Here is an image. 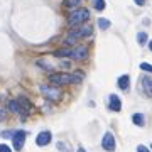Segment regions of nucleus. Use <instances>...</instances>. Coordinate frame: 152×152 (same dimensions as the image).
Wrapping results in <instances>:
<instances>
[{"mask_svg": "<svg viewBox=\"0 0 152 152\" xmlns=\"http://www.w3.org/2000/svg\"><path fill=\"white\" fill-rule=\"evenodd\" d=\"M90 19V12L86 10V9H75V10L71 12L69 19H68V22H69L71 27H76V26H81V24H85V22Z\"/></svg>", "mask_w": 152, "mask_h": 152, "instance_id": "1", "label": "nucleus"}, {"mask_svg": "<svg viewBox=\"0 0 152 152\" xmlns=\"http://www.w3.org/2000/svg\"><path fill=\"white\" fill-rule=\"evenodd\" d=\"M41 93L48 98L49 102H59L61 100V90L58 86H48V85H42V86H41Z\"/></svg>", "mask_w": 152, "mask_h": 152, "instance_id": "2", "label": "nucleus"}, {"mask_svg": "<svg viewBox=\"0 0 152 152\" xmlns=\"http://www.w3.org/2000/svg\"><path fill=\"white\" fill-rule=\"evenodd\" d=\"M49 81L56 85V86H63V85H73V76L66 75V73H58V75H51Z\"/></svg>", "mask_w": 152, "mask_h": 152, "instance_id": "3", "label": "nucleus"}, {"mask_svg": "<svg viewBox=\"0 0 152 152\" xmlns=\"http://www.w3.org/2000/svg\"><path fill=\"white\" fill-rule=\"evenodd\" d=\"M115 137L112 132H107L103 135V140H102V147H103L105 151H108V152H113L115 151Z\"/></svg>", "mask_w": 152, "mask_h": 152, "instance_id": "4", "label": "nucleus"}, {"mask_svg": "<svg viewBox=\"0 0 152 152\" xmlns=\"http://www.w3.org/2000/svg\"><path fill=\"white\" fill-rule=\"evenodd\" d=\"M12 142H14V149L15 151H20L24 147V142H26V132L24 130H17L12 137Z\"/></svg>", "mask_w": 152, "mask_h": 152, "instance_id": "5", "label": "nucleus"}, {"mask_svg": "<svg viewBox=\"0 0 152 152\" xmlns=\"http://www.w3.org/2000/svg\"><path fill=\"white\" fill-rule=\"evenodd\" d=\"M88 54V51L85 46H76L75 49H71V59H76V61H80V59H85Z\"/></svg>", "mask_w": 152, "mask_h": 152, "instance_id": "6", "label": "nucleus"}, {"mask_svg": "<svg viewBox=\"0 0 152 152\" xmlns=\"http://www.w3.org/2000/svg\"><path fill=\"white\" fill-rule=\"evenodd\" d=\"M51 139H53L51 132H49V130H44V132H41V134L37 135V139H36V144H37L39 147H44V145H48L49 142H51Z\"/></svg>", "mask_w": 152, "mask_h": 152, "instance_id": "7", "label": "nucleus"}, {"mask_svg": "<svg viewBox=\"0 0 152 152\" xmlns=\"http://www.w3.org/2000/svg\"><path fill=\"white\" fill-rule=\"evenodd\" d=\"M142 88L147 96H152V76H144L142 78Z\"/></svg>", "mask_w": 152, "mask_h": 152, "instance_id": "8", "label": "nucleus"}, {"mask_svg": "<svg viewBox=\"0 0 152 152\" xmlns=\"http://www.w3.org/2000/svg\"><path fill=\"white\" fill-rule=\"evenodd\" d=\"M108 107L112 110H113V112H120V108H122V103H120V98L117 96V95H112V96L108 98Z\"/></svg>", "mask_w": 152, "mask_h": 152, "instance_id": "9", "label": "nucleus"}, {"mask_svg": "<svg viewBox=\"0 0 152 152\" xmlns=\"http://www.w3.org/2000/svg\"><path fill=\"white\" fill-rule=\"evenodd\" d=\"M9 110H10V112H14V113L24 115L22 105H20V102H17V100H10V102H9Z\"/></svg>", "mask_w": 152, "mask_h": 152, "instance_id": "10", "label": "nucleus"}, {"mask_svg": "<svg viewBox=\"0 0 152 152\" xmlns=\"http://www.w3.org/2000/svg\"><path fill=\"white\" fill-rule=\"evenodd\" d=\"M129 86H130V78H129V75L120 76V78H118V88H120V90H124V91H127Z\"/></svg>", "mask_w": 152, "mask_h": 152, "instance_id": "11", "label": "nucleus"}, {"mask_svg": "<svg viewBox=\"0 0 152 152\" xmlns=\"http://www.w3.org/2000/svg\"><path fill=\"white\" fill-rule=\"evenodd\" d=\"M76 31H78V36H80V37H88V36H91V32H93V27L91 26H85V24H83L81 27L80 29H76Z\"/></svg>", "mask_w": 152, "mask_h": 152, "instance_id": "12", "label": "nucleus"}, {"mask_svg": "<svg viewBox=\"0 0 152 152\" xmlns=\"http://www.w3.org/2000/svg\"><path fill=\"white\" fill-rule=\"evenodd\" d=\"M132 122L135 125H139V127H144V124H145V120H144V115L142 113H134L132 115Z\"/></svg>", "mask_w": 152, "mask_h": 152, "instance_id": "13", "label": "nucleus"}, {"mask_svg": "<svg viewBox=\"0 0 152 152\" xmlns=\"http://www.w3.org/2000/svg\"><path fill=\"white\" fill-rule=\"evenodd\" d=\"M76 39H80V36H78V31H71L69 36L64 39V42H66V44H75Z\"/></svg>", "mask_w": 152, "mask_h": 152, "instance_id": "14", "label": "nucleus"}, {"mask_svg": "<svg viewBox=\"0 0 152 152\" xmlns=\"http://www.w3.org/2000/svg\"><path fill=\"white\" fill-rule=\"evenodd\" d=\"M73 85H78V83H81L83 81V71H75V73H73Z\"/></svg>", "mask_w": 152, "mask_h": 152, "instance_id": "15", "label": "nucleus"}, {"mask_svg": "<svg viewBox=\"0 0 152 152\" xmlns=\"http://www.w3.org/2000/svg\"><path fill=\"white\" fill-rule=\"evenodd\" d=\"M56 56H58V58H64V56H68V58H69V56H71V48H66V49H59V51H56Z\"/></svg>", "mask_w": 152, "mask_h": 152, "instance_id": "16", "label": "nucleus"}, {"mask_svg": "<svg viewBox=\"0 0 152 152\" xmlns=\"http://www.w3.org/2000/svg\"><path fill=\"white\" fill-rule=\"evenodd\" d=\"M93 7H95L98 12L105 10V0H93Z\"/></svg>", "mask_w": 152, "mask_h": 152, "instance_id": "17", "label": "nucleus"}, {"mask_svg": "<svg viewBox=\"0 0 152 152\" xmlns=\"http://www.w3.org/2000/svg\"><path fill=\"white\" fill-rule=\"evenodd\" d=\"M98 27L100 29H108L110 27V20H107V19H98Z\"/></svg>", "mask_w": 152, "mask_h": 152, "instance_id": "18", "label": "nucleus"}, {"mask_svg": "<svg viewBox=\"0 0 152 152\" xmlns=\"http://www.w3.org/2000/svg\"><path fill=\"white\" fill-rule=\"evenodd\" d=\"M81 2H83V0H66V7H69V9H76Z\"/></svg>", "mask_w": 152, "mask_h": 152, "instance_id": "19", "label": "nucleus"}, {"mask_svg": "<svg viewBox=\"0 0 152 152\" xmlns=\"http://www.w3.org/2000/svg\"><path fill=\"white\" fill-rule=\"evenodd\" d=\"M137 41H139V44H144L147 41V34L145 32H139V36H137Z\"/></svg>", "mask_w": 152, "mask_h": 152, "instance_id": "20", "label": "nucleus"}, {"mask_svg": "<svg viewBox=\"0 0 152 152\" xmlns=\"http://www.w3.org/2000/svg\"><path fill=\"white\" fill-rule=\"evenodd\" d=\"M140 69H142V71H147V73H152V66L147 64V63H142V64H140Z\"/></svg>", "mask_w": 152, "mask_h": 152, "instance_id": "21", "label": "nucleus"}, {"mask_svg": "<svg viewBox=\"0 0 152 152\" xmlns=\"http://www.w3.org/2000/svg\"><path fill=\"white\" fill-rule=\"evenodd\" d=\"M37 64H39V66H42V68H46V69H51V68H53L51 64H48V63H44V59H39V61H37Z\"/></svg>", "mask_w": 152, "mask_h": 152, "instance_id": "22", "label": "nucleus"}, {"mask_svg": "<svg viewBox=\"0 0 152 152\" xmlns=\"http://www.w3.org/2000/svg\"><path fill=\"white\" fill-rule=\"evenodd\" d=\"M14 134H15V132L5 130V132H2V137H4V139H9V137H14Z\"/></svg>", "mask_w": 152, "mask_h": 152, "instance_id": "23", "label": "nucleus"}, {"mask_svg": "<svg viewBox=\"0 0 152 152\" xmlns=\"http://www.w3.org/2000/svg\"><path fill=\"white\" fill-rule=\"evenodd\" d=\"M0 152H12V149L5 144H0Z\"/></svg>", "mask_w": 152, "mask_h": 152, "instance_id": "24", "label": "nucleus"}, {"mask_svg": "<svg viewBox=\"0 0 152 152\" xmlns=\"http://www.w3.org/2000/svg\"><path fill=\"white\" fill-rule=\"evenodd\" d=\"M5 108H4V107H0V122H4V120H5Z\"/></svg>", "mask_w": 152, "mask_h": 152, "instance_id": "25", "label": "nucleus"}, {"mask_svg": "<svg viewBox=\"0 0 152 152\" xmlns=\"http://www.w3.org/2000/svg\"><path fill=\"white\" fill-rule=\"evenodd\" d=\"M137 152H151V151H149L145 145H139L137 147Z\"/></svg>", "mask_w": 152, "mask_h": 152, "instance_id": "26", "label": "nucleus"}, {"mask_svg": "<svg viewBox=\"0 0 152 152\" xmlns=\"http://www.w3.org/2000/svg\"><path fill=\"white\" fill-rule=\"evenodd\" d=\"M58 147H59V149H61L63 152H68V147H66L64 144H61V142H59V144H58Z\"/></svg>", "mask_w": 152, "mask_h": 152, "instance_id": "27", "label": "nucleus"}, {"mask_svg": "<svg viewBox=\"0 0 152 152\" xmlns=\"http://www.w3.org/2000/svg\"><path fill=\"white\" fill-rule=\"evenodd\" d=\"M135 4H137V5H144V4H145V0H135Z\"/></svg>", "mask_w": 152, "mask_h": 152, "instance_id": "28", "label": "nucleus"}, {"mask_svg": "<svg viewBox=\"0 0 152 152\" xmlns=\"http://www.w3.org/2000/svg\"><path fill=\"white\" fill-rule=\"evenodd\" d=\"M78 152H86V151H85V149H83V147H80V149H78Z\"/></svg>", "mask_w": 152, "mask_h": 152, "instance_id": "29", "label": "nucleus"}, {"mask_svg": "<svg viewBox=\"0 0 152 152\" xmlns=\"http://www.w3.org/2000/svg\"><path fill=\"white\" fill-rule=\"evenodd\" d=\"M149 49H151V51H152V41H151V42H149Z\"/></svg>", "mask_w": 152, "mask_h": 152, "instance_id": "30", "label": "nucleus"}]
</instances>
